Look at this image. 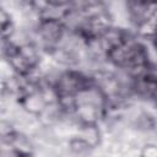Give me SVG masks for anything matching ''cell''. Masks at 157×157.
I'll return each mask as SVG.
<instances>
[{
	"instance_id": "cell-1",
	"label": "cell",
	"mask_w": 157,
	"mask_h": 157,
	"mask_svg": "<svg viewBox=\"0 0 157 157\" xmlns=\"http://www.w3.org/2000/svg\"><path fill=\"white\" fill-rule=\"evenodd\" d=\"M107 63L126 76L135 77L142 74L153 61L146 44L134 34L107 55Z\"/></svg>"
},
{
	"instance_id": "cell-2",
	"label": "cell",
	"mask_w": 157,
	"mask_h": 157,
	"mask_svg": "<svg viewBox=\"0 0 157 157\" xmlns=\"http://www.w3.org/2000/svg\"><path fill=\"white\" fill-rule=\"evenodd\" d=\"M2 59L20 77L36 75L43 64V52L36 40L15 43L12 40L1 43Z\"/></svg>"
},
{
	"instance_id": "cell-3",
	"label": "cell",
	"mask_w": 157,
	"mask_h": 157,
	"mask_svg": "<svg viewBox=\"0 0 157 157\" xmlns=\"http://www.w3.org/2000/svg\"><path fill=\"white\" fill-rule=\"evenodd\" d=\"M33 34L34 40L42 52L49 55L53 50L61 45L67 34V29L63 20L40 17L33 31Z\"/></svg>"
},
{
	"instance_id": "cell-4",
	"label": "cell",
	"mask_w": 157,
	"mask_h": 157,
	"mask_svg": "<svg viewBox=\"0 0 157 157\" xmlns=\"http://www.w3.org/2000/svg\"><path fill=\"white\" fill-rule=\"evenodd\" d=\"M126 18L134 29V33L148 23L157 13V1H128L124 2Z\"/></svg>"
},
{
	"instance_id": "cell-5",
	"label": "cell",
	"mask_w": 157,
	"mask_h": 157,
	"mask_svg": "<svg viewBox=\"0 0 157 157\" xmlns=\"http://www.w3.org/2000/svg\"><path fill=\"white\" fill-rule=\"evenodd\" d=\"M76 135L83 139L94 151L103 144V130L101 124H81L76 125Z\"/></svg>"
},
{
	"instance_id": "cell-6",
	"label": "cell",
	"mask_w": 157,
	"mask_h": 157,
	"mask_svg": "<svg viewBox=\"0 0 157 157\" xmlns=\"http://www.w3.org/2000/svg\"><path fill=\"white\" fill-rule=\"evenodd\" d=\"M0 26H1V43L9 42L16 34L17 27L13 20V15L5 6H0Z\"/></svg>"
},
{
	"instance_id": "cell-7",
	"label": "cell",
	"mask_w": 157,
	"mask_h": 157,
	"mask_svg": "<svg viewBox=\"0 0 157 157\" xmlns=\"http://www.w3.org/2000/svg\"><path fill=\"white\" fill-rule=\"evenodd\" d=\"M66 147H67L69 153L71 156H75V157H85L87 155H91V152L93 151L90 147V145L83 139H81L78 135H76V134L71 135L67 139Z\"/></svg>"
},
{
	"instance_id": "cell-8",
	"label": "cell",
	"mask_w": 157,
	"mask_h": 157,
	"mask_svg": "<svg viewBox=\"0 0 157 157\" xmlns=\"http://www.w3.org/2000/svg\"><path fill=\"white\" fill-rule=\"evenodd\" d=\"M137 157H157V144L147 141L140 146Z\"/></svg>"
},
{
	"instance_id": "cell-9",
	"label": "cell",
	"mask_w": 157,
	"mask_h": 157,
	"mask_svg": "<svg viewBox=\"0 0 157 157\" xmlns=\"http://www.w3.org/2000/svg\"><path fill=\"white\" fill-rule=\"evenodd\" d=\"M151 43H152V45H153V49L157 52V37H155V38L151 40Z\"/></svg>"
}]
</instances>
